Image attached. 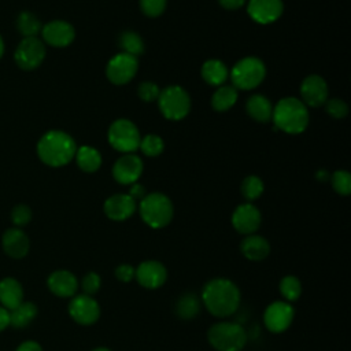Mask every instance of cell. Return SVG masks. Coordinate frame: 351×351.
<instances>
[{"label": "cell", "mask_w": 351, "mask_h": 351, "mask_svg": "<svg viewBox=\"0 0 351 351\" xmlns=\"http://www.w3.org/2000/svg\"><path fill=\"white\" fill-rule=\"evenodd\" d=\"M1 245L7 255H10L11 258L19 259L29 252L30 243H29L27 234L22 229L11 228L3 233Z\"/></svg>", "instance_id": "21"}, {"label": "cell", "mask_w": 351, "mask_h": 351, "mask_svg": "<svg viewBox=\"0 0 351 351\" xmlns=\"http://www.w3.org/2000/svg\"><path fill=\"white\" fill-rule=\"evenodd\" d=\"M284 11L282 0H248L247 12L259 25L276 22Z\"/></svg>", "instance_id": "17"}, {"label": "cell", "mask_w": 351, "mask_h": 351, "mask_svg": "<svg viewBox=\"0 0 351 351\" xmlns=\"http://www.w3.org/2000/svg\"><path fill=\"white\" fill-rule=\"evenodd\" d=\"M77 144L74 138L62 130H49L37 143L40 160L51 167H60L71 162L75 156Z\"/></svg>", "instance_id": "2"}, {"label": "cell", "mask_w": 351, "mask_h": 351, "mask_svg": "<svg viewBox=\"0 0 351 351\" xmlns=\"http://www.w3.org/2000/svg\"><path fill=\"white\" fill-rule=\"evenodd\" d=\"M101 287V278L97 273L95 271H88L84 277H82V281H81V288L84 291L85 295H89V296H93L95 293L99 292Z\"/></svg>", "instance_id": "39"}, {"label": "cell", "mask_w": 351, "mask_h": 351, "mask_svg": "<svg viewBox=\"0 0 351 351\" xmlns=\"http://www.w3.org/2000/svg\"><path fill=\"white\" fill-rule=\"evenodd\" d=\"M245 110H247V114L256 122H267L271 119V115H273L271 101L266 96L259 93L248 97L245 103Z\"/></svg>", "instance_id": "25"}, {"label": "cell", "mask_w": 351, "mask_h": 351, "mask_svg": "<svg viewBox=\"0 0 351 351\" xmlns=\"http://www.w3.org/2000/svg\"><path fill=\"white\" fill-rule=\"evenodd\" d=\"M74 159L78 167L85 173H95L101 166V154L90 145L77 147Z\"/></svg>", "instance_id": "26"}, {"label": "cell", "mask_w": 351, "mask_h": 351, "mask_svg": "<svg viewBox=\"0 0 351 351\" xmlns=\"http://www.w3.org/2000/svg\"><path fill=\"white\" fill-rule=\"evenodd\" d=\"M103 210L106 217L112 221H126L136 213L137 202L128 193H115L106 199Z\"/></svg>", "instance_id": "19"}, {"label": "cell", "mask_w": 351, "mask_h": 351, "mask_svg": "<svg viewBox=\"0 0 351 351\" xmlns=\"http://www.w3.org/2000/svg\"><path fill=\"white\" fill-rule=\"evenodd\" d=\"M200 74L206 84L217 88L225 85V82L229 78V70L226 64L219 59H207L202 64Z\"/></svg>", "instance_id": "23"}, {"label": "cell", "mask_w": 351, "mask_h": 351, "mask_svg": "<svg viewBox=\"0 0 351 351\" xmlns=\"http://www.w3.org/2000/svg\"><path fill=\"white\" fill-rule=\"evenodd\" d=\"M10 314V325L14 328H25L27 326L37 315V307L32 302H22L15 308L8 311Z\"/></svg>", "instance_id": "29"}, {"label": "cell", "mask_w": 351, "mask_h": 351, "mask_svg": "<svg viewBox=\"0 0 351 351\" xmlns=\"http://www.w3.org/2000/svg\"><path fill=\"white\" fill-rule=\"evenodd\" d=\"M247 0H218L219 5L225 10H230V11H234V10H239L241 8L244 4H245Z\"/></svg>", "instance_id": "43"}, {"label": "cell", "mask_w": 351, "mask_h": 351, "mask_svg": "<svg viewBox=\"0 0 351 351\" xmlns=\"http://www.w3.org/2000/svg\"><path fill=\"white\" fill-rule=\"evenodd\" d=\"M92 351H111V350L107 347H97V348H93Z\"/></svg>", "instance_id": "48"}, {"label": "cell", "mask_w": 351, "mask_h": 351, "mask_svg": "<svg viewBox=\"0 0 351 351\" xmlns=\"http://www.w3.org/2000/svg\"><path fill=\"white\" fill-rule=\"evenodd\" d=\"M200 300L202 306H204L210 314L218 318H226L239 310L241 293L232 280L218 277L204 284Z\"/></svg>", "instance_id": "1"}, {"label": "cell", "mask_w": 351, "mask_h": 351, "mask_svg": "<svg viewBox=\"0 0 351 351\" xmlns=\"http://www.w3.org/2000/svg\"><path fill=\"white\" fill-rule=\"evenodd\" d=\"M240 191H241L243 197L248 203H251V202L256 200L258 197H261V195L265 191V185H263V181L258 176H248L243 180Z\"/></svg>", "instance_id": "33"}, {"label": "cell", "mask_w": 351, "mask_h": 351, "mask_svg": "<svg viewBox=\"0 0 351 351\" xmlns=\"http://www.w3.org/2000/svg\"><path fill=\"white\" fill-rule=\"evenodd\" d=\"M107 138L115 151L122 154H134V151L138 149L141 134L132 121L121 118L110 125Z\"/></svg>", "instance_id": "8"}, {"label": "cell", "mask_w": 351, "mask_h": 351, "mask_svg": "<svg viewBox=\"0 0 351 351\" xmlns=\"http://www.w3.org/2000/svg\"><path fill=\"white\" fill-rule=\"evenodd\" d=\"M0 302L8 311L23 302V288L19 281L10 277L0 281Z\"/></svg>", "instance_id": "24"}, {"label": "cell", "mask_w": 351, "mask_h": 351, "mask_svg": "<svg viewBox=\"0 0 351 351\" xmlns=\"http://www.w3.org/2000/svg\"><path fill=\"white\" fill-rule=\"evenodd\" d=\"M158 106L166 119L180 121L189 114L191 97L184 88L178 85H170L160 90Z\"/></svg>", "instance_id": "7"}, {"label": "cell", "mask_w": 351, "mask_h": 351, "mask_svg": "<svg viewBox=\"0 0 351 351\" xmlns=\"http://www.w3.org/2000/svg\"><path fill=\"white\" fill-rule=\"evenodd\" d=\"M278 289H280V293L284 298V300L291 303V302H295L300 298V295H302V282L295 276H285V277L281 278Z\"/></svg>", "instance_id": "32"}, {"label": "cell", "mask_w": 351, "mask_h": 351, "mask_svg": "<svg viewBox=\"0 0 351 351\" xmlns=\"http://www.w3.org/2000/svg\"><path fill=\"white\" fill-rule=\"evenodd\" d=\"M69 314L80 325H92L100 318V304L93 296L74 295L69 303Z\"/></svg>", "instance_id": "12"}, {"label": "cell", "mask_w": 351, "mask_h": 351, "mask_svg": "<svg viewBox=\"0 0 351 351\" xmlns=\"http://www.w3.org/2000/svg\"><path fill=\"white\" fill-rule=\"evenodd\" d=\"M229 77L236 89L251 90L265 80L266 66L263 60L256 56H245L233 64Z\"/></svg>", "instance_id": "6"}, {"label": "cell", "mask_w": 351, "mask_h": 351, "mask_svg": "<svg viewBox=\"0 0 351 351\" xmlns=\"http://www.w3.org/2000/svg\"><path fill=\"white\" fill-rule=\"evenodd\" d=\"M3 53H4V41H3V38L0 36V58L3 56Z\"/></svg>", "instance_id": "47"}, {"label": "cell", "mask_w": 351, "mask_h": 351, "mask_svg": "<svg viewBox=\"0 0 351 351\" xmlns=\"http://www.w3.org/2000/svg\"><path fill=\"white\" fill-rule=\"evenodd\" d=\"M240 251L248 261L259 262L267 258V255L270 254V244L263 236L252 233L243 239L240 244Z\"/></svg>", "instance_id": "22"}, {"label": "cell", "mask_w": 351, "mask_h": 351, "mask_svg": "<svg viewBox=\"0 0 351 351\" xmlns=\"http://www.w3.org/2000/svg\"><path fill=\"white\" fill-rule=\"evenodd\" d=\"M138 149L145 155V156H159L163 149H165V143L162 140L160 136L158 134H145L144 137H141Z\"/></svg>", "instance_id": "34"}, {"label": "cell", "mask_w": 351, "mask_h": 351, "mask_svg": "<svg viewBox=\"0 0 351 351\" xmlns=\"http://www.w3.org/2000/svg\"><path fill=\"white\" fill-rule=\"evenodd\" d=\"M329 178L336 193L341 196L351 193V174L347 170H336Z\"/></svg>", "instance_id": "35"}, {"label": "cell", "mask_w": 351, "mask_h": 351, "mask_svg": "<svg viewBox=\"0 0 351 351\" xmlns=\"http://www.w3.org/2000/svg\"><path fill=\"white\" fill-rule=\"evenodd\" d=\"M138 4L148 18H156L166 10L167 0H138Z\"/></svg>", "instance_id": "37"}, {"label": "cell", "mask_w": 351, "mask_h": 351, "mask_svg": "<svg viewBox=\"0 0 351 351\" xmlns=\"http://www.w3.org/2000/svg\"><path fill=\"white\" fill-rule=\"evenodd\" d=\"M45 45L38 37H25L16 47L14 59L19 69L30 71L37 69L45 59Z\"/></svg>", "instance_id": "9"}, {"label": "cell", "mask_w": 351, "mask_h": 351, "mask_svg": "<svg viewBox=\"0 0 351 351\" xmlns=\"http://www.w3.org/2000/svg\"><path fill=\"white\" fill-rule=\"evenodd\" d=\"M138 213L141 219L152 229L167 226L174 215V207L169 196L160 192L147 193L138 202Z\"/></svg>", "instance_id": "4"}, {"label": "cell", "mask_w": 351, "mask_h": 351, "mask_svg": "<svg viewBox=\"0 0 351 351\" xmlns=\"http://www.w3.org/2000/svg\"><path fill=\"white\" fill-rule=\"evenodd\" d=\"M271 121L276 129L288 134H299L308 125V110L300 99L284 97L273 106Z\"/></svg>", "instance_id": "3"}, {"label": "cell", "mask_w": 351, "mask_h": 351, "mask_svg": "<svg viewBox=\"0 0 351 351\" xmlns=\"http://www.w3.org/2000/svg\"><path fill=\"white\" fill-rule=\"evenodd\" d=\"M302 103L306 107H321L329 97V89L326 81L318 74L307 75L300 84Z\"/></svg>", "instance_id": "14"}, {"label": "cell", "mask_w": 351, "mask_h": 351, "mask_svg": "<svg viewBox=\"0 0 351 351\" xmlns=\"http://www.w3.org/2000/svg\"><path fill=\"white\" fill-rule=\"evenodd\" d=\"M295 318V308L285 300L270 303L263 313V324L271 333L285 332Z\"/></svg>", "instance_id": "11"}, {"label": "cell", "mask_w": 351, "mask_h": 351, "mask_svg": "<svg viewBox=\"0 0 351 351\" xmlns=\"http://www.w3.org/2000/svg\"><path fill=\"white\" fill-rule=\"evenodd\" d=\"M132 199H134L136 202L141 200L147 193H145V188L144 185L138 184V182H134L130 185V189H129V193H128Z\"/></svg>", "instance_id": "42"}, {"label": "cell", "mask_w": 351, "mask_h": 351, "mask_svg": "<svg viewBox=\"0 0 351 351\" xmlns=\"http://www.w3.org/2000/svg\"><path fill=\"white\" fill-rule=\"evenodd\" d=\"M114 274H115L118 281H121V282H130L134 278L136 267H133L129 263H122V265H118L115 267Z\"/></svg>", "instance_id": "41"}, {"label": "cell", "mask_w": 351, "mask_h": 351, "mask_svg": "<svg viewBox=\"0 0 351 351\" xmlns=\"http://www.w3.org/2000/svg\"><path fill=\"white\" fill-rule=\"evenodd\" d=\"M237 99L239 93L233 85H221L211 96V107L218 112H223L232 108Z\"/></svg>", "instance_id": "28"}, {"label": "cell", "mask_w": 351, "mask_h": 351, "mask_svg": "<svg viewBox=\"0 0 351 351\" xmlns=\"http://www.w3.org/2000/svg\"><path fill=\"white\" fill-rule=\"evenodd\" d=\"M138 70V60L136 56L119 52L114 55L106 66V75L114 85H125L130 82Z\"/></svg>", "instance_id": "10"}, {"label": "cell", "mask_w": 351, "mask_h": 351, "mask_svg": "<svg viewBox=\"0 0 351 351\" xmlns=\"http://www.w3.org/2000/svg\"><path fill=\"white\" fill-rule=\"evenodd\" d=\"M207 340L217 351H241L247 344V332L237 322L219 321L208 329Z\"/></svg>", "instance_id": "5"}, {"label": "cell", "mask_w": 351, "mask_h": 351, "mask_svg": "<svg viewBox=\"0 0 351 351\" xmlns=\"http://www.w3.org/2000/svg\"><path fill=\"white\" fill-rule=\"evenodd\" d=\"M159 93H160L159 86H158L155 82H152V81H144V82H141V84L137 86V95H138V97H140L143 101H147V103H151V101L158 100Z\"/></svg>", "instance_id": "38"}, {"label": "cell", "mask_w": 351, "mask_h": 351, "mask_svg": "<svg viewBox=\"0 0 351 351\" xmlns=\"http://www.w3.org/2000/svg\"><path fill=\"white\" fill-rule=\"evenodd\" d=\"M43 40L56 48L70 45L75 38V30L71 23L66 21H51L41 29Z\"/></svg>", "instance_id": "18"}, {"label": "cell", "mask_w": 351, "mask_h": 351, "mask_svg": "<svg viewBox=\"0 0 351 351\" xmlns=\"http://www.w3.org/2000/svg\"><path fill=\"white\" fill-rule=\"evenodd\" d=\"M11 219H12V223L16 228L27 225L32 221V210H30V207H27L26 204L15 206L12 208V211H11Z\"/></svg>", "instance_id": "40"}, {"label": "cell", "mask_w": 351, "mask_h": 351, "mask_svg": "<svg viewBox=\"0 0 351 351\" xmlns=\"http://www.w3.org/2000/svg\"><path fill=\"white\" fill-rule=\"evenodd\" d=\"M119 47L122 48V52L140 56L144 52V41L141 36L133 30H126L119 36Z\"/></svg>", "instance_id": "31"}, {"label": "cell", "mask_w": 351, "mask_h": 351, "mask_svg": "<svg viewBox=\"0 0 351 351\" xmlns=\"http://www.w3.org/2000/svg\"><path fill=\"white\" fill-rule=\"evenodd\" d=\"M47 285L59 298H73L78 289V280L69 270H55L49 274Z\"/></svg>", "instance_id": "20"}, {"label": "cell", "mask_w": 351, "mask_h": 351, "mask_svg": "<svg viewBox=\"0 0 351 351\" xmlns=\"http://www.w3.org/2000/svg\"><path fill=\"white\" fill-rule=\"evenodd\" d=\"M329 173L326 171V170H324V169H321V170H318L317 171V178H318V181H321V182H325V181H328L329 180Z\"/></svg>", "instance_id": "46"}, {"label": "cell", "mask_w": 351, "mask_h": 351, "mask_svg": "<svg viewBox=\"0 0 351 351\" xmlns=\"http://www.w3.org/2000/svg\"><path fill=\"white\" fill-rule=\"evenodd\" d=\"M10 325V314L3 306H0V332Z\"/></svg>", "instance_id": "45"}, {"label": "cell", "mask_w": 351, "mask_h": 351, "mask_svg": "<svg viewBox=\"0 0 351 351\" xmlns=\"http://www.w3.org/2000/svg\"><path fill=\"white\" fill-rule=\"evenodd\" d=\"M16 351H43V348L37 341L27 340V341H23L22 344H19Z\"/></svg>", "instance_id": "44"}, {"label": "cell", "mask_w": 351, "mask_h": 351, "mask_svg": "<svg viewBox=\"0 0 351 351\" xmlns=\"http://www.w3.org/2000/svg\"><path fill=\"white\" fill-rule=\"evenodd\" d=\"M324 106L326 112L335 119H341L348 115V106L341 99H328Z\"/></svg>", "instance_id": "36"}, {"label": "cell", "mask_w": 351, "mask_h": 351, "mask_svg": "<svg viewBox=\"0 0 351 351\" xmlns=\"http://www.w3.org/2000/svg\"><path fill=\"white\" fill-rule=\"evenodd\" d=\"M202 308V300L200 296H197L193 292L182 293L177 302H176V314L180 319L191 321L193 319Z\"/></svg>", "instance_id": "27"}, {"label": "cell", "mask_w": 351, "mask_h": 351, "mask_svg": "<svg viewBox=\"0 0 351 351\" xmlns=\"http://www.w3.org/2000/svg\"><path fill=\"white\" fill-rule=\"evenodd\" d=\"M144 170V163L134 154H123L112 166V177L121 185H132L138 181Z\"/></svg>", "instance_id": "13"}, {"label": "cell", "mask_w": 351, "mask_h": 351, "mask_svg": "<svg viewBox=\"0 0 351 351\" xmlns=\"http://www.w3.org/2000/svg\"><path fill=\"white\" fill-rule=\"evenodd\" d=\"M230 221L236 232H239L240 234L248 236L255 233L259 229L262 222V215L256 206L247 202V203L239 204L234 208Z\"/></svg>", "instance_id": "15"}, {"label": "cell", "mask_w": 351, "mask_h": 351, "mask_svg": "<svg viewBox=\"0 0 351 351\" xmlns=\"http://www.w3.org/2000/svg\"><path fill=\"white\" fill-rule=\"evenodd\" d=\"M134 278L143 288L158 289L165 285L167 280V269L159 261H144L136 267Z\"/></svg>", "instance_id": "16"}, {"label": "cell", "mask_w": 351, "mask_h": 351, "mask_svg": "<svg viewBox=\"0 0 351 351\" xmlns=\"http://www.w3.org/2000/svg\"><path fill=\"white\" fill-rule=\"evenodd\" d=\"M16 29L23 37H37L43 29V25L33 12L23 11L16 18Z\"/></svg>", "instance_id": "30"}]
</instances>
